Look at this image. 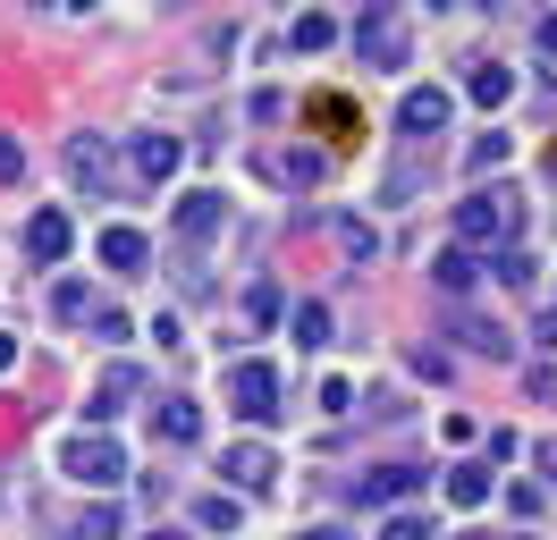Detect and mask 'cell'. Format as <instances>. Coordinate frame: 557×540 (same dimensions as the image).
<instances>
[{
  "label": "cell",
  "mask_w": 557,
  "mask_h": 540,
  "mask_svg": "<svg viewBox=\"0 0 557 540\" xmlns=\"http://www.w3.org/2000/svg\"><path fill=\"white\" fill-rule=\"evenodd\" d=\"M440 481H448V506H456V515H482V506H490V481H498V472H490V465H448Z\"/></svg>",
  "instance_id": "14"
},
{
  "label": "cell",
  "mask_w": 557,
  "mask_h": 540,
  "mask_svg": "<svg viewBox=\"0 0 557 540\" xmlns=\"http://www.w3.org/2000/svg\"><path fill=\"white\" fill-rule=\"evenodd\" d=\"M102 262H110V270H127V279H136V270H152V245H144V229H102Z\"/></svg>",
  "instance_id": "19"
},
{
  "label": "cell",
  "mask_w": 557,
  "mask_h": 540,
  "mask_svg": "<svg viewBox=\"0 0 557 540\" xmlns=\"http://www.w3.org/2000/svg\"><path fill=\"white\" fill-rule=\"evenodd\" d=\"M516 236H523V195L516 186H473V195L456 202V245L473 254H516Z\"/></svg>",
  "instance_id": "1"
},
{
  "label": "cell",
  "mask_w": 557,
  "mask_h": 540,
  "mask_svg": "<svg viewBox=\"0 0 557 540\" xmlns=\"http://www.w3.org/2000/svg\"><path fill=\"white\" fill-rule=\"evenodd\" d=\"M473 279H482V262H473L465 245H448V254L431 262V287H440V296H448V304H465V296H473Z\"/></svg>",
  "instance_id": "16"
},
{
  "label": "cell",
  "mask_w": 557,
  "mask_h": 540,
  "mask_svg": "<svg viewBox=\"0 0 557 540\" xmlns=\"http://www.w3.org/2000/svg\"><path fill=\"white\" fill-rule=\"evenodd\" d=\"M51 312H60V321H94V296H85V279H60Z\"/></svg>",
  "instance_id": "25"
},
{
  "label": "cell",
  "mask_w": 557,
  "mask_h": 540,
  "mask_svg": "<svg viewBox=\"0 0 557 540\" xmlns=\"http://www.w3.org/2000/svg\"><path fill=\"white\" fill-rule=\"evenodd\" d=\"M532 465H541V481H557V439H541V447H532Z\"/></svg>",
  "instance_id": "32"
},
{
  "label": "cell",
  "mask_w": 557,
  "mask_h": 540,
  "mask_svg": "<svg viewBox=\"0 0 557 540\" xmlns=\"http://www.w3.org/2000/svg\"><path fill=\"white\" fill-rule=\"evenodd\" d=\"M465 94L482 101V110H507V94H516V68H507V60H473V68H465Z\"/></svg>",
  "instance_id": "15"
},
{
  "label": "cell",
  "mask_w": 557,
  "mask_h": 540,
  "mask_svg": "<svg viewBox=\"0 0 557 540\" xmlns=\"http://www.w3.org/2000/svg\"><path fill=\"white\" fill-rule=\"evenodd\" d=\"M60 472H69V481H85L94 499H110V490L127 481V447H119L110 431H76L69 447H60Z\"/></svg>",
  "instance_id": "3"
},
{
  "label": "cell",
  "mask_w": 557,
  "mask_h": 540,
  "mask_svg": "<svg viewBox=\"0 0 557 540\" xmlns=\"http://www.w3.org/2000/svg\"><path fill=\"white\" fill-rule=\"evenodd\" d=\"M465 169H473V177L507 169V135H498V127H490V135H473V144H465Z\"/></svg>",
  "instance_id": "24"
},
{
  "label": "cell",
  "mask_w": 557,
  "mask_h": 540,
  "mask_svg": "<svg viewBox=\"0 0 557 540\" xmlns=\"http://www.w3.org/2000/svg\"><path fill=\"white\" fill-rule=\"evenodd\" d=\"M516 540H532V532H516Z\"/></svg>",
  "instance_id": "36"
},
{
  "label": "cell",
  "mask_w": 557,
  "mask_h": 540,
  "mask_svg": "<svg viewBox=\"0 0 557 540\" xmlns=\"http://www.w3.org/2000/svg\"><path fill=\"white\" fill-rule=\"evenodd\" d=\"M296 540H347V532H338V524H305Z\"/></svg>",
  "instance_id": "34"
},
{
  "label": "cell",
  "mask_w": 557,
  "mask_h": 540,
  "mask_svg": "<svg viewBox=\"0 0 557 540\" xmlns=\"http://www.w3.org/2000/svg\"><path fill=\"white\" fill-rule=\"evenodd\" d=\"M220 481H237V499H262V490H278L271 439H228V447H220Z\"/></svg>",
  "instance_id": "5"
},
{
  "label": "cell",
  "mask_w": 557,
  "mask_h": 540,
  "mask_svg": "<svg viewBox=\"0 0 557 540\" xmlns=\"http://www.w3.org/2000/svg\"><path fill=\"white\" fill-rule=\"evenodd\" d=\"M152 540H177V532H152Z\"/></svg>",
  "instance_id": "35"
},
{
  "label": "cell",
  "mask_w": 557,
  "mask_h": 540,
  "mask_svg": "<svg viewBox=\"0 0 557 540\" xmlns=\"http://www.w3.org/2000/svg\"><path fill=\"white\" fill-rule=\"evenodd\" d=\"M119 532H127V515H119L110 499H85L69 515V540H119Z\"/></svg>",
  "instance_id": "18"
},
{
  "label": "cell",
  "mask_w": 557,
  "mask_h": 540,
  "mask_svg": "<svg viewBox=\"0 0 557 540\" xmlns=\"http://www.w3.org/2000/svg\"><path fill=\"white\" fill-rule=\"evenodd\" d=\"M355 60L372 68V76H406V60H414V26H406V9H363V26H355Z\"/></svg>",
  "instance_id": "2"
},
{
  "label": "cell",
  "mask_w": 557,
  "mask_h": 540,
  "mask_svg": "<svg viewBox=\"0 0 557 540\" xmlns=\"http://www.w3.org/2000/svg\"><path fill=\"white\" fill-rule=\"evenodd\" d=\"M448 330L465 338V346H473V355H498V364H507V355H516V338L498 330V321H490V312H465V304H456V312H448Z\"/></svg>",
  "instance_id": "11"
},
{
  "label": "cell",
  "mask_w": 557,
  "mask_h": 540,
  "mask_svg": "<svg viewBox=\"0 0 557 540\" xmlns=\"http://www.w3.org/2000/svg\"><path fill=\"white\" fill-rule=\"evenodd\" d=\"M541 60H557V9L541 17Z\"/></svg>",
  "instance_id": "33"
},
{
  "label": "cell",
  "mask_w": 557,
  "mask_h": 540,
  "mask_svg": "<svg viewBox=\"0 0 557 540\" xmlns=\"http://www.w3.org/2000/svg\"><path fill=\"white\" fill-rule=\"evenodd\" d=\"M94 338H102V346H119V338H127V312H110V304H102V312H94Z\"/></svg>",
  "instance_id": "31"
},
{
  "label": "cell",
  "mask_w": 557,
  "mask_h": 540,
  "mask_svg": "<svg viewBox=\"0 0 557 540\" xmlns=\"http://www.w3.org/2000/svg\"><path fill=\"white\" fill-rule=\"evenodd\" d=\"M69 245H76V220H69V211H35V220H26V254H35V262H60Z\"/></svg>",
  "instance_id": "12"
},
{
  "label": "cell",
  "mask_w": 557,
  "mask_h": 540,
  "mask_svg": "<svg viewBox=\"0 0 557 540\" xmlns=\"http://www.w3.org/2000/svg\"><path fill=\"white\" fill-rule=\"evenodd\" d=\"M448 119H456V94H440V85H414V94L397 101V135L406 144H440Z\"/></svg>",
  "instance_id": "6"
},
{
  "label": "cell",
  "mask_w": 557,
  "mask_h": 540,
  "mask_svg": "<svg viewBox=\"0 0 557 540\" xmlns=\"http://www.w3.org/2000/svg\"><path fill=\"white\" fill-rule=\"evenodd\" d=\"M490 279H498V287H523V279H532V262H523V254H490Z\"/></svg>",
  "instance_id": "27"
},
{
  "label": "cell",
  "mask_w": 557,
  "mask_h": 540,
  "mask_svg": "<svg viewBox=\"0 0 557 540\" xmlns=\"http://www.w3.org/2000/svg\"><path fill=\"white\" fill-rule=\"evenodd\" d=\"M414 481H422L414 465H372L363 481H347V499H355V506H397L406 490H414Z\"/></svg>",
  "instance_id": "10"
},
{
  "label": "cell",
  "mask_w": 557,
  "mask_h": 540,
  "mask_svg": "<svg viewBox=\"0 0 557 540\" xmlns=\"http://www.w3.org/2000/svg\"><path fill=\"white\" fill-rule=\"evenodd\" d=\"M69 177H76V186H94V195L127 186V169H119V144H110V135H69Z\"/></svg>",
  "instance_id": "7"
},
{
  "label": "cell",
  "mask_w": 557,
  "mask_h": 540,
  "mask_svg": "<svg viewBox=\"0 0 557 540\" xmlns=\"http://www.w3.org/2000/svg\"><path fill=\"white\" fill-rule=\"evenodd\" d=\"M330 42H338V17H296V26H287V51H305V60L330 51Z\"/></svg>",
  "instance_id": "23"
},
{
  "label": "cell",
  "mask_w": 557,
  "mask_h": 540,
  "mask_svg": "<svg viewBox=\"0 0 557 540\" xmlns=\"http://www.w3.org/2000/svg\"><path fill=\"white\" fill-rule=\"evenodd\" d=\"M26 177V152H17V135H0V186H17Z\"/></svg>",
  "instance_id": "29"
},
{
  "label": "cell",
  "mask_w": 557,
  "mask_h": 540,
  "mask_svg": "<svg viewBox=\"0 0 557 540\" xmlns=\"http://www.w3.org/2000/svg\"><path fill=\"white\" fill-rule=\"evenodd\" d=\"M136 389H144V371H136V364H110V371H102V389H94V405H85V414H94V431H102V422H110L127 397H136Z\"/></svg>",
  "instance_id": "17"
},
{
  "label": "cell",
  "mask_w": 557,
  "mask_h": 540,
  "mask_svg": "<svg viewBox=\"0 0 557 540\" xmlns=\"http://www.w3.org/2000/svg\"><path fill=\"white\" fill-rule=\"evenodd\" d=\"M262 169H271L278 186H313V177H321V152H262Z\"/></svg>",
  "instance_id": "22"
},
{
  "label": "cell",
  "mask_w": 557,
  "mask_h": 540,
  "mask_svg": "<svg viewBox=\"0 0 557 540\" xmlns=\"http://www.w3.org/2000/svg\"><path fill=\"white\" fill-rule=\"evenodd\" d=\"M381 540H431V524H422V515H388Z\"/></svg>",
  "instance_id": "28"
},
{
  "label": "cell",
  "mask_w": 557,
  "mask_h": 540,
  "mask_svg": "<svg viewBox=\"0 0 557 540\" xmlns=\"http://www.w3.org/2000/svg\"><path fill=\"white\" fill-rule=\"evenodd\" d=\"M287 330H296V346H330V304L305 296L296 312H287Z\"/></svg>",
  "instance_id": "21"
},
{
  "label": "cell",
  "mask_w": 557,
  "mask_h": 540,
  "mask_svg": "<svg viewBox=\"0 0 557 540\" xmlns=\"http://www.w3.org/2000/svg\"><path fill=\"white\" fill-rule=\"evenodd\" d=\"M195 524H203V532H237L245 499H237V490H203V499H195Z\"/></svg>",
  "instance_id": "20"
},
{
  "label": "cell",
  "mask_w": 557,
  "mask_h": 540,
  "mask_svg": "<svg viewBox=\"0 0 557 540\" xmlns=\"http://www.w3.org/2000/svg\"><path fill=\"white\" fill-rule=\"evenodd\" d=\"M220 220H228V202L211 195V186L177 195V236H186V245H211V236H220Z\"/></svg>",
  "instance_id": "9"
},
{
  "label": "cell",
  "mask_w": 557,
  "mask_h": 540,
  "mask_svg": "<svg viewBox=\"0 0 557 540\" xmlns=\"http://www.w3.org/2000/svg\"><path fill=\"white\" fill-rule=\"evenodd\" d=\"M245 312H253V321H278V287H245Z\"/></svg>",
  "instance_id": "30"
},
{
  "label": "cell",
  "mask_w": 557,
  "mask_h": 540,
  "mask_svg": "<svg viewBox=\"0 0 557 540\" xmlns=\"http://www.w3.org/2000/svg\"><path fill=\"white\" fill-rule=\"evenodd\" d=\"M330 236H338V254H363V262H372V229H363V220H330Z\"/></svg>",
  "instance_id": "26"
},
{
  "label": "cell",
  "mask_w": 557,
  "mask_h": 540,
  "mask_svg": "<svg viewBox=\"0 0 557 540\" xmlns=\"http://www.w3.org/2000/svg\"><path fill=\"white\" fill-rule=\"evenodd\" d=\"M177 161H186V144H177V135H161V127L127 135V177H144V186H161V177H177Z\"/></svg>",
  "instance_id": "8"
},
{
  "label": "cell",
  "mask_w": 557,
  "mask_h": 540,
  "mask_svg": "<svg viewBox=\"0 0 557 540\" xmlns=\"http://www.w3.org/2000/svg\"><path fill=\"white\" fill-rule=\"evenodd\" d=\"M152 431L170 439V447H195V439H203V405L195 397H161L152 405Z\"/></svg>",
  "instance_id": "13"
},
{
  "label": "cell",
  "mask_w": 557,
  "mask_h": 540,
  "mask_svg": "<svg viewBox=\"0 0 557 540\" xmlns=\"http://www.w3.org/2000/svg\"><path fill=\"white\" fill-rule=\"evenodd\" d=\"M228 405L245 422H278V364H262V355L228 364Z\"/></svg>",
  "instance_id": "4"
}]
</instances>
